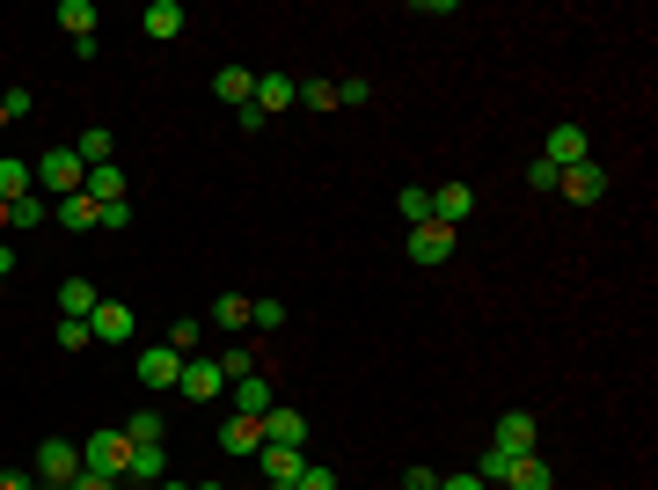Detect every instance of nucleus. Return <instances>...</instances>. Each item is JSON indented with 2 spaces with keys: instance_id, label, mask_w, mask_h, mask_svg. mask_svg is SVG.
Wrapping results in <instances>:
<instances>
[{
  "instance_id": "nucleus-1",
  "label": "nucleus",
  "mask_w": 658,
  "mask_h": 490,
  "mask_svg": "<svg viewBox=\"0 0 658 490\" xmlns=\"http://www.w3.org/2000/svg\"><path fill=\"white\" fill-rule=\"evenodd\" d=\"M124 461H132V439H124L118 424L81 439V476H110V483H124Z\"/></svg>"
},
{
  "instance_id": "nucleus-2",
  "label": "nucleus",
  "mask_w": 658,
  "mask_h": 490,
  "mask_svg": "<svg viewBox=\"0 0 658 490\" xmlns=\"http://www.w3.org/2000/svg\"><path fill=\"white\" fill-rule=\"evenodd\" d=\"M37 183H44L52 198H81L88 169H81V154H73V147H52V154L37 161Z\"/></svg>"
},
{
  "instance_id": "nucleus-3",
  "label": "nucleus",
  "mask_w": 658,
  "mask_h": 490,
  "mask_svg": "<svg viewBox=\"0 0 658 490\" xmlns=\"http://www.w3.org/2000/svg\"><path fill=\"white\" fill-rule=\"evenodd\" d=\"M220 388H227V373H220V359H206V351H191L183 373H176V396H183V403H212Z\"/></svg>"
},
{
  "instance_id": "nucleus-4",
  "label": "nucleus",
  "mask_w": 658,
  "mask_h": 490,
  "mask_svg": "<svg viewBox=\"0 0 658 490\" xmlns=\"http://www.w3.org/2000/svg\"><path fill=\"white\" fill-rule=\"evenodd\" d=\"M132 373H139V388H147V396H169V388H176V373H183V351L147 344V351L132 359Z\"/></svg>"
},
{
  "instance_id": "nucleus-5",
  "label": "nucleus",
  "mask_w": 658,
  "mask_h": 490,
  "mask_svg": "<svg viewBox=\"0 0 658 490\" xmlns=\"http://www.w3.org/2000/svg\"><path fill=\"white\" fill-rule=\"evenodd\" d=\"M37 483H73V476H81V447H73V439H44V447H37Z\"/></svg>"
},
{
  "instance_id": "nucleus-6",
  "label": "nucleus",
  "mask_w": 658,
  "mask_h": 490,
  "mask_svg": "<svg viewBox=\"0 0 658 490\" xmlns=\"http://www.w3.org/2000/svg\"><path fill=\"white\" fill-rule=\"evenodd\" d=\"M88 337H96V344H132V337H139V316L124 308V300H96V316H88Z\"/></svg>"
},
{
  "instance_id": "nucleus-7",
  "label": "nucleus",
  "mask_w": 658,
  "mask_h": 490,
  "mask_svg": "<svg viewBox=\"0 0 658 490\" xmlns=\"http://www.w3.org/2000/svg\"><path fill=\"white\" fill-rule=\"evenodd\" d=\"M541 161H549V169H578V161H592L586 154V124H549V140H541Z\"/></svg>"
},
{
  "instance_id": "nucleus-8",
  "label": "nucleus",
  "mask_w": 658,
  "mask_h": 490,
  "mask_svg": "<svg viewBox=\"0 0 658 490\" xmlns=\"http://www.w3.org/2000/svg\"><path fill=\"white\" fill-rule=\"evenodd\" d=\"M556 191L571 198V206H600V198H607V169H600V161H578V169L556 176Z\"/></svg>"
},
{
  "instance_id": "nucleus-9",
  "label": "nucleus",
  "mask_w": 658,
  "mask_h": 490,
  "mask_svg": "<svg viewBox=\"0 0 658 490\" xmlns=\"http://www.w3.org/2000/svg\"><path fill=\"white\" fill-rule=\"evenodd\" d=\"M212 439H220V454H249V461H257V447H263V418H249V410H235V418H227V424H220Z\"/></svg>"
},
{
  "instance_id": "nucleus-10",
  "label": "nucleus",
  "mask_w": 658,
  "mask_h": 490,
  "mask_svg": "<svg viewBox=\"0 0 658 490\" xmlns=\"http://www.w3.org/2000/svg\"><path fill=\"white\" fill-rule=\"evenodd\" d=\"M468 212H476V191H468V183H439V191H432V220H439V228L461 234Z\"/></svg>"
},
{
  "instance_id": "nucleus-11",
  "label": "nucleus",
  "mask_w": 658,
  "mask_h": 490,
  "mask_svg": "<svg viewBox=\"0 0 658 490\" xmlns=\"http://www.w3.org/2000/svg\"><path fill=\"white\" fill-rule=\"evenodd\" d=\"M249 103H257L263 118H278V110L300 103V81H293V73H257V96H249Z\"/></svg>"
},
{
  "instance_id": "nucleus-12",
  "label": "nucleus",
  "mask_w": 658,
  "mask_h": 490,
  "mask_svg": "<svg viewBox=\"0 0 658 490\" xmlns=\"http://www.w3.org/2000/svg\"><path fill=\"white\" fill-rule=\"evenodd\" d=\"M263 447H308V418L286 410V403H271L263 410Z\"/></svg>"
},
{
  "instance_id": "nucleus-13",
  "label": "nucleus",
  "mask_w": 658,
  "mask_h": 490,
  "mask_svg": "<svg viewBox=\"0 0 658 490\" xmlns=\"http://www.w3.org/2000/svg\"><path fill=\"white\" fill-rule=\"evenodd\" d=\"M490 447H498V454H535V418H527V410H505Z\"/></svg>"
},
{
  "instance_id": "nucleus-14",
  "label": "nucleus",
  "mask_w": 658,
  "mask_h": 490,
  "mask_svg": "<svg viewBox=\"0 0 658 490\" xmlns=\"http://www.w3.org/2000/svg\"><path fill=\"white\" fill-rule=\"evenodd\" d=\"M453 242H461V234H453V228H439V220L410 228V257H417V263H447V257H453Z\"/></svg>"
},
{
  "instance_id": "nucleus-15",
  "label": "nucleus",
  "mask_w": 658,
  "mask_h": 490,
  "mask_svg": "<svg viewBox=\"0 0 658 490\" xmlns=\"http://www.w3.org/2000/svg\"><path fill=\"white\" fill-rule=\"evenodd\" d=\"M257 469H263V483H300V447H257Z\"/></svg>"
},
{
  "instance_id": "nucleus-16",
  "label": "nucleus",
  "mask_w": 658,
  "mask_h": 490,
  "mask_svg": "<svg viewBox=\"0 0 658 490\" xmlns=\"http://www.w3.org/2000/svg\"><path fill=\"white\" fill-rule=\"evenodd\" d=\"M139 30L154 37V44H169V37H183V8H176V0H147V16H139Z\"/></svg>"
},
{
  "instance_id": "nucleus-17",
  "label": "nucleus",
  "mask_w": 658,
  "mask_h": 490,
  "mask_svg": "<svg viewBox=\"0 0 658 490\" xmlns=\"http://www.w3.org/2000/svg\"><path fill=\"white\" fill-rule=\"evenodd\" d=\"M212 96H220L227 110H242L249 96H257V73H249V67H220V73H212Z\"/></svg>"
},
{
  "instance_id": "nucleus-18",
  "label": "nucleus",
  "mask_w": 658,
  "mask_h": 490,
  "mask_svg": "<svg viewBox=\"0 0 658 490\" xmlns=\"http://www.w3.org/2000/svg\"><path fill=\"white\" fill-rule=\"evenodd\" d=\"M505 490H556V469L541 454H520L512 469H505Z\"/></svg>"
},
{
  "instance_id": "nucleus-19",
  "label": "nucleus",
  "mask_w": 658,
  "mask_h": 490,
  "mask_svg": "<svg viewBox=\"0 0 658 490\" xmlns=\"http://www.w3.org/2000/svg\"><path fill=\"white\" fill-rule=\"evenodd\" d=\"M30 191H37V169H30V161H16V154H0V198L16 206V198H30Z\"/></svg>"
},
{
  "instance_id": "nucleus-20",
  "label": "nucleus",
  "mask_w": 658,
  "mask_h": 490,
  "mask_svg": "<svg viewBox=\"0 0 658 490\" xmlns=\"http://www.w3.org/2000/svg\"><path fill=\"white\" fill-rule=\"evenodd\" d=\"M81 198H96V206H118V198H124V176H118V161H103V169H88Z\"/></svg>"
},
{
  "instance_id": "nucleus-21",
  "label": "nucleus",
  "mask_w": 658,
  "mask_h": 490,
  "mask_svg": "<svg viewBox=\"0 0 658 490\" xmlns=\"http://www.w3.org/2000/svg\"><path fill=\"white\" fill-rule=\"evenodd\" d=\"M59 30L81 44V37H96V0H59Z\"/></svg>"
},
{
  "instance_id": "nucleus-22",
  "label": "nucleus",
  "mask_w": 658,
  "mask_h": 490,
  "mask_svg": "<svg viewBox=\"0 0 658 490\" xmlns=\"http://www.w3.org/2000/svg\"><path fill=\"white\" fill-rule=\"evenodd\" d=\"M73 154H81V169H103V161H110V154H118V140H110L103 124H88L81 140H73Z\"/></svg>"
},
{
  "instance_id": "nucleus-23",
  "label": "nucleus",
  "mask_w": 658,
  "mask_h": 490,
  "mask_svg": "<svg viewBox=\"0 0 658 490\" xmlns=\"http://www.w3.org/2000/svg\"><path fill=\"white\" fill-rule=\"evenodd\" d=\"M96 300H103V293H96V286H88V279H67V286H59V316H96Z\"/></svg>"
},
{
  "instance_id": "nucleus-24",
  "label": "nucleus",
  "mask_w": 658,
  "mask_h": 490,
  "mask_svg": "<svg viewBox=\"0 0 658 490\" xmlns=\"http://www.w3.org/2000/svg\"><path fill=\"white\" fill-rule=\"evenodd\" d=\"M235 410L263 418V410H271V381H263V373H242V381H235Z\"/></svg>"
},
{
  "instance_id": "nucleus-25",
  "label": "nucleus",
  "mask_w": 658,
  "mask_h": 490,
  "mask_svg": "<svg viewBox=\"0 0 658 490\" xmlns=\"http://www.w3.org/2000/svg\"><path fill=\"white\" fill-rule=\"evenodd\" d=\"M124 476H132V483H161V476H169V454H161V447H132Z\"/></svg>"
},
{
  "instance_id": "nucleus-26",
  "label": "nucleus",
  "mask_w": 658,
  "mask_h": 490,
  "mask_svg": "<svg viewBox=\"0 0 658 490\" xmlns=\"http://www.w3.org/2000/svg\"><path fill=\"white\" fill-rule=\"evenodd\" d=\"M396 212L410 220V228H425V220H432V191H425V183H402V191H396Z\"/></svg>"
},
{
  "instance_id": "nucleus-27",
  "label": "nucleus",
  "mask_w": 658,
  "mask_h": 490,
  "mask_svg": "<svg viewBox=\"0 0 658 490\" xmlns=\"http://www.w3.org/2000/svg\"><path fill=\"white\" fill-rule=\"evenodd\" d=\"M206 316L220 322L227 337H235V330H249V300H242V293H220V300H212V308H206Z\"/></svg>"
},
{
  "instance_id": "nucleus-28",
  "label": "nucleus",
  "mask_w": 658,
  "mask_h": 490,
  "mask_svg": "<svg viewBox=\"0 0 658 490\" xmlns=\"http://www.w3.org/2000/svg\"><path fill=\"white\" fill-rule=\"evenodd\" d=\"M161 432H169L161 410H132V418H124V439H132V447H161Z\"/></svg>"
},
{
  "instance_id": "nucleus-29",
  "label": "nucleus",
  "mask_w": 658,
  "mask_h": 490,
  "mask_svg": "<svg viewBox=\"0 0 658 490\" xmlns=\"http://www.w3.org/2000/svg\"><path fill=\"white\" fill-rule=\"evenodd\" d=\"M59 228L88 234V228H96V198H59Z\"/></svg>"
},
{
  "instance_id": "nucleus-30",
  "label": "nucleus",
  "mask_w": 658,
  "mask_h": 490,
  "mask_svg": "<svg viewBox=\"0 0 658 490\" xmlns=\"http://www.w3.org/2000/svg\"><path fill=\"white\" fill-rule=\"evenodd\" d=\"M44 212H52V206H44V198H16V206H8V228H44Z\"/></svg>"
},
{
  "instance_id": "nucleus-31",
  "label": "nucleus",
  "mask_w": 658,
  "mask_h": 490,
  "mask_svg": "<svg viewBox=\"0 0 658 490\" xmlns=\"http://www.w3.org/2000/svg\"><path fill=\"white\" fill-rule=\"evenodd\" d=\"M161 344H169V351H183V359H191V351H198V316H176Z\"/></svg>"
},
{
  "instance_id": "nucleus-32",
  "label": "nucleus",
  "mask_w": 658,
  "mask_h": 490,
  "mask_svg": "<svg viewBox=\"0 0 658 490\" xmlns=\"http://www.w3.org/2000/svg\"><path fill=\"white\" fill-rule=\"evenodd\" d=\"M249 322H257V330H286V300H249Z\"/></svg>"
},
{
  "instance_id": "nucleus-33",
  "label": "nucleus",
  "mask_w": 658,
  "mask_h": 490,
  "mask_svg": "<svg viewBox=\"0 0 658 490\" xmlns=\"http://www.w3.org/2000/svg\"><path fill=\"white\" fill-rule=\"evenodd\" d=\"M96 337H88V322L81 316H59V351H88Z\"/></svg>"
},
{
  "instance_id": "nucleus-34",
  "label": "nucleus",
  "mask_w": 658,
  "mask_h": 490,
  "mask_svg": "<svg viewBox=\"0 0 658 490\" xmlns=\"http://www.w3.org/2000/svg\"><path fill=\"white\" fill-rule=\"evenodd\" d=\"M96 228L124 234V228H132V198H118V206H96Z\"/></svg>"
},
{
  "instance_id": "nucleus-35",
  "label": "nucleus",
  "mask_w": 658,
  "mask_h": 490,
  "mask_svg": "<svg viewBox=\"0 0 658 490\" xmlns=\"http://www.w3.org/2000/svg\"><path fill=\"white\" fill-rule=\"evenodd\" d=\"M300 103L308 110H337V81H300Z\"/></svg>"
},
{
  "instance_id": "nucleus-36",
  "label": "nucleus",
  "mask_w": 658,
  "mask_h": 490,
  "mask_svg": "<svg viewBox=\"0 0 658 490\" xmlns=\"http://www.w3.org/2000/svg\"><path fill=\"white\" fill-rule=\"evenodd\" d=\"M220 373H227V381H242V373H257V359H249L242 344H227V351H220Z\"/></svg>"
},
{
  "instance_id": "nucleus-37",
  "label": "nucleus",
  "mask_w": 658,
  "mask_h": 490,
  "mask_svg": "<svg viewBox=\"0 0 658 490\" xmlns=\"http://www.w3.org/2000/svg\"><path fill=\"white\" fill-rule=\"evenodd\" d=\"M373 103V81H337V110H359Z\"/></svg>"
},
{
  "instance_id": "nucleus-38",
  "label": "nucleus",
  "mask_w": 658,
  "mask_h": 490,
  "mask_svg": "<svg viewBox=\"0 0 658 490\" xmlns=\"http://www.w3.org/2000/svg\"><path fill=\"white\" fill-rule=\"evenodd\" d=\"M512 461H520V454H498V447H490V454L476 461V476H483V483H505V469H512Z\"/></svg>"
},
{
  "instance_id": "nucleus-39",
  "label": "nucleus",
  "mask_w": 658,
  "mask_h": 490,
  "mask_svg": "<svg viewBox=\"0 0 658 490\" xmlns=\"http://www.w3.org/2000/svg\"><path fill=\"white\" fill-rule=\"evenodd\" d=\"M293 490H337V469H322V461H308V469H300V483Z\"/></svg>"
},
{
  "instance_id": "nucleus-40",
  "label": "nucleus",
  "mask_w": 658,
  "mask_h": 490,
  "mask_svg": "<svg viewBox=\"0 0 658 490\" xmlns=\"http://www.w3.org/2000/svg\"><path fill=\"white\" fill-rule=\"evenodd\" d=\"M0 110H8V124H16V118H30V110H37V96H30V88H8V96H0Z\"/></svg>"
},
{
  "instance_id": "nucleus-41",
  "label": "nucleus",
  "mask_w": 658,
  "mask_h": 490,
  "mask_svg": "<svg viewBox=\"0 0 658 490\" xmlns=\"http://www.w3.org/2000/svg\"><path fill=\"white\" fill-rule=\"evenodd\" d=\"M556 176H564V169H549V161H541V154L527 161V183H535V191H556Z\"/></svg>"
},
{
  "instance_id": "nucleus-42",
  "label": "nucleus",
  "mask_w": 658,
  "mask_h": 490,
  "mask_svg": "<svg viewBox=\"0 0 658 490\" xmlns=\"http://www.w3.org/2000/svg\"><path fill=\"white\" fill-rule=\"evenodd\" d=\"M439 490H490V483H483L476 469H468V476H439Z\"/></svg>"
},
{
  "instance_id": "nucleus-43",
  "label": "nucleus",
  "mask_w": 658,
  "mask_h": 490,
  "mask_svg": "<svg viewBox=\"0 0 658 490\" xmlns=\"http://www.w3.org/2000/svg\"><path fill=\"white\" fill-rule=\"evenodd\" d=\"M0 490H37V476L30 469H0Z\"/></svg>"
},
{
  "instance_id": "nucleus-44",
  "label": "nucleus",
  "mask_w": 658,
  "mask_h": 490,
  "mask_svg": "<svg viewBox=\"0 0 658 490\" xmlns=\"http://www.w3.org/2000/svg\"><path fill=\"white\" fill-rule=\"evenodd\" d=\"M402 490H439V476L432 469H410V476H402Z\"/></svg>"
},
{
  "instance_id": "nucleus-45",
  "label": "nucleus",
  "mask_w": 658,
  "mask_h": 490,
  "mask_svg": "<svg viewBox=\"0 0 658 490\" xmlns=\"http://www.w3.org/2000/svg\"><path fill=\"white\" fill-rule=\"evenodd\" d=\"M8 271H16V249L0 242V286H8Z\"/></svg>"
},
{
  "instance_id": "nucleus-46",
  "label": "nucleus",
  "mask_w": 658,
  "mask_h": 490,
  "mask_svg": "<svg viewBox=\"0 0 658 490\" xmlns=\"http://www.w3.org/2000/svg\"><path fill=\"white\" fill-rule=\"evenodd\" d=\"M81 490H118V483H110V476H81Z\"/></svg>"
},
{
  "instance_id": "nucleus-47",
  "label": "nucleus",
  "mask_w": 658,
  "mask_h": 490,
  "mask_svg": "<svg viewBox=\"0 0 658 490\" xmlns=\"http://www.w3.org/2000/svg\"><path fill=\"white\" fill-rule=\"evenodd\" d=\"M37 490H81V476H73V483H37Z\"/></svg>"
},
{
  "instance_id": "nucleus-48",
  "label": "nucleus",
  "mask_w": 658,
  "mask_h": 490,
  "mask_svg": "<svg viewBox=\"0 0 658 490\" xmlns=\"http://www.w3.org/2000/svg\"><path fill=\"white\" fill-rule=\"evenodd\" d=\"M154 490H191V483H169V476H161V483H154Z\"/></svg>"
},
{
  "instance_id": "nucleus-49",
  "label": "nucleus",
  "mask_w": 658,
  "mask_h": 490,
  "mask_svg": "<svg viewBox=\"0 0 658 490\" xmlns=\"http://www.w3.org/2000/svg\"><path fill=\"white\" fill-rule=\"evenodd\" d=\"M191 490H227V483H191Z\"/></svg>"
},
{
  "instance_id": "nucleus-50",
  "label": "nucleus",
  "mask_w": 658,
  "mask_h": 490,
  "mask_svg": "<svg viewBox=\"0 0 658 490\" xmlns=\"http://www.w3.org/2000/svg\"><path fill=\"white\" fill-rule=\"evenodd\" d=\"M0 228H8V198H0Z\"/></svg>"
},
{
  "instance_id": "nucleus-51",
  "label": "nucleus",
  "mask_w": 658,
  "mask_h": 490,
  "mask_svg": "<svg viewBox=\"0 0 658 490\" xmlns=\"http://www.w3.org/2000/svg\"><path fill=\"white\" fill-rule=\"evenodd\" d=\"M271 490H293V483H271Z\"/></svg>"
},
{
  "instance_id": "nucleus-52",
  "label": "nucleus",
  "mask_w": 658,
  "mask_h": 490,
  "mask_svg": "<svg viewBox=\"0 0 658 490\" xmlns=\"http://www.w3.org/2000/svg\"><path fill=\"white\" fill-rule=\"evenodd\" d=\"M0 124H8V110H0Z\"/></svg>"
}]
</instances>
